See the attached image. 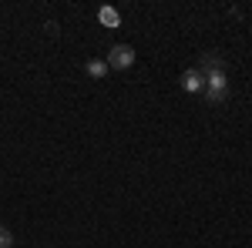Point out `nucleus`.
Listing matches in <instances>:
<instances>
[{
    "label": "nucleus",
    "instance_id": "1",
    "mask_svg": "<svg viewBox=\"0 0 252 248\" xmlns=\"http://www.w3.org/2000/svg\"><path fill=\"white\" fill-rule=\"evenodd\" d=\"M202 94H205V101H212V104L225 101V94H229V77H225V71L205 74V87H202Z\"/></svg>",
    "mask_w": 252,
    "mask_h": 248
},
{
    "label": "nucleus",
    "instance_id": "2",
    "mask_svg": "<svg viewBox=\"0 0 252 248\" xmlns=\"http://www.w3.org/2000/svg\"><path fill=\"white\" fill-rule=\"evenodd\" d=\"M131 64H135V47L115 44V47L108 51V71H128Z\"/></svg>",
    "mask_w": 252,
    "mask_h": 248
},
{
    "label": "nucleus",
    "instance_id": "3",
    "mask_svg": "<svg viewBox=\"0 0 252 248\" xmlns=\"http://www.w3.org/2000/svg\"><path fill=\"white\" fill-rule=\"evenodd\" d=\"M205 87V74L198 71V67H189L185 74H182V91H189V94H198Z\"/></svg>",
    "mask_w": 252,
    "mask_h": 248
},
{
    "label": "nucleus",
    "instance_id": "4",
    "mask_svg": "<svg viewBox=\"0 0 252 248\" xmlns=\"http://www.w3.org/2000/svg\"><path fill=\"white\" fill-rule=\"evenodd\" d=\"M97 20L108 27V30H115V27H121V14H118L115 7H101L97 10Z\"/></svg>",
    "mask_w": 252,
    "mask_h": 248
},
{
    "label": "nucleus",
    "instance_id": "5",
    "mask_svg": "<svg viewBox=\"0 0 252 248\" xmlns=\"http://www.w3.org/2000/svg\"><path fill=\"white\" fill-rule=\"evenodd\" d=\"M198 71H202V74H215V71H225V64H222V57H219V54H205Z\"/></svg>",
    "mask_w": 252,
    "mask_h": 248
},
{
    "label": "nucleus",
    "instance_id": "6",
    "mask_svg": "<svg viewBox=\"0 0 252 248\" xmlns=\"http://www.w3.org/2000/svg\"><path fill=\"white\" fill-rule=\"evenodd\" d=\"M91 77H104L108 74V60H88V67H84Z\"/></svg>",
    "mask_w": 252,
    "mask_h": 248
},
{
    "label": "nucleus",
    "instance_id": "7",
    "mask_svg": "<svg viewBox=\"0 0 252 248\" xmlns=\"http://www.w3.org/2000/svg\"><path fill=\"white\" fill-rule=\"evenodd\" d=\"M0 248H14V235L7 228H0Z\"/></svg>",
    "mask_w": 252,
    "mask_h": 248
}]
</instances>
